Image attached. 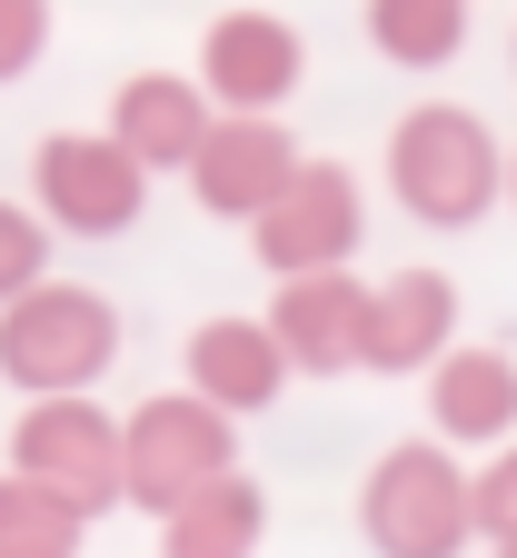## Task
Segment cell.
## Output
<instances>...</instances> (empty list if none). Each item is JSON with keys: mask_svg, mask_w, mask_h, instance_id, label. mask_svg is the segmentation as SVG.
<instances>
[{"mask_svg": "<svg viewBox=\"0 0 517 558\" xmlns=\"http://www.w3.org/2000/svg\"><path fill=\"white\" fill-rule=\"evenodd\" d=\"M507 209H517V140H507Z\"/></svg>", "mask_w": 517, "mask_h": 558, "instance_id": "21", "label": "cell"}, {"mask_svg": "<svg viewBox=\"0 0 517 558\" xmlns=\"http://www.w3.org/2000/svg\"><path fill=\"white\" fill-rule=\"evenodd\" d=\"M30 209L60 240H120L150 209V170H139L110 130H50L30 150Z\"/></svg>", "mask_w": 517, "mask_h": 558, "instance_id": "5", "label": "cell"}, {"mask_svg": "<svg viewBox=\"0 0 517 558\" xmlns=\"http://www.w3.org/2000/svg\"><path fill=\"white\" fill-rule=\"evenodd\" d=\"M40 279H50V220L21 209V199H0V310L30 300Z\"/></svg>", "mask_w": 517, "mask_h": 558, "instance_id": "18", "label": "cell"}, {"mask_svg": "<svg viewBox=\"0 0 517 558\" xmlns=\"http://www.w3.org/2000/svg\"><path fill=\"white\" fill-rule=\"evenodd\" d=\"M120 459H130V509L139 519H180L199 488L239 478V418L209 409V399H189V389L139 399L120 418Z\"/></svg>", "mask_w": 517, "mask_h": 558, "instance_id": "4", "label": "cell"}, {"mask_svg": "<svg viewBox=\"0 0 517 558\" xmlns=\"http://www.w3.org/2000/svg\"><path fill=\"white\" fill-rule=\"evenodd\" d=\"M209 120H219V100H209V90H189L180 70H139V81H120V100H110V140H120V150L150 170V180H160V170H180V180H189Z\"/></svg>", "mask_w": 517, "mask_h": 558, "instance_id": "14", "label": "cell"}, {"mask_svg": "<svg viewBox=\"0 0 517 558\" xmlns=\"http://www.w3.org/2000/svg\"><path fill=\"white\" fill-rule=\"evenodd\" d=\"M478 538L488 548H517V439L488 449V469H478Z\"/></svg>", "mask_w": 517, "mask_h": 558, "instance_id": "20", "label": "cell"}, {"mask_svg": "<svg viewBox=\"0 0 517 558\" xmlns=\"http://www.w3.org/2000/svg\"><path fill=\"white\" fill-rule=\"evenodd\" d=\"M497 558H517V548H497Z\"/></svg>", "mask_w": 517, "mask_h": 558, "instance_id": "22", "label": "cell"}, {"mask_svg": "<svg viewBox=\"0 0 517 558\" xmlns=\"http://www.w3.org/2000/svg\"><path fill=\"white\" fill-rule=\"evenodd\" d=\"M40 50H50V0H0V90L30 81Z\"/></svg>", "mask_w": 517, "mask_h": 558, "instance_id": "19", "label": "cell"}, {"mask_svg": "<svg viewBox=\"0 0 517 558\" xmlns=\"http://www.w3.org/2000/svg\"><path fill=\"white\" fill-rule=\"evenodd\" d=\"M358 538L379 558H468L478 548V469L448 439H398L358 478Z\"/></svg>", "mask_w": 517, "mask_h": 558, "instance_id": "2", "label": "cell"}, {"mask_svg": "<svg viewBox=\"0 0 517 558\" xmlns=\"http://www.w3.org/2000/svg\"><path fill=\"white\" fill-rule=\"evenodd\" d=\"M259 538H269V488L249 469L199 488L180 519H160V558H259Z\"/></svg>", "mask_w": 517, "mask_h": 558, "instance_id": "15", "label": "cell"}, {"mask_svg": "<svg viewBox=\"0 0 517 558\" xmlns=\"http://www.w3.org/2000/svg\"><path fill=\"white\" fill-rule=\"evenodd\" d=\"M458 349V279L448 269H389L379 290H368V360L358 369H379V379H418L438 369Z\"/></svg>", "mask_w": 517, "mask_h": 558, "instance_id": "11", "label": "cell"}, {"mask_svg": "<svg viewBox=\"0 0 517 558\" xmlns=\"http://www.w3.org/2000/svg\"><path fill=\"white\" fill-rule=\"evenodd\" d=\"M507 60H517V40H507Z\"/></svg>", "mask_w": 517, "mask_h": 558, "instance_id": "23", "label": "cell"}, {"mask_svg": "<svg viewBox=\"0 0 517 558\" xmlns=\"http://www.w3.org/2000/svg\"><path fill=\"white\" fill-rule=\"evenodd\" d=\"M389 199L418 230H478L507 199V150L468 100H418L389 130Z\"/></svg>", "mask_w": 517, "mask_h": 558, "instance_id": "1", "label": "cell"}, {"mask_svg": "<svg viewBox=\"0 0 517 558\" xmlns=\"http://www.w3.org/2000/svg\"><path fill=\"white\" fill-rule=\"evenodd\" d=\"M90 519L60 499V488H30L21 469H0V558H81Z\"/></svg>", "mask_w": 517, "mask_h": 558, "instance_id": "17", "label": "cell"}, {"mask_svg": "<svg viewBox=\"0 0 517 558\" xmlns=\"http://www.w3.org/2000/svg\"><path fill=\"white\" fill-rule=\"evenodd\" d=\"M428 439L448 449H507L517 439V360L488 339H458L428 369Z\"/></svg>", "mask_w": 517, "mask_h": 558, "instance_id": "12", "label": "cell"}, {"mask_svg": "<svg viewBox=\"0 0 517 558\" xmlns=\"http://www.w3.org/2000/svg\"><path fill=\"white\" fill-rule=\"evenodd\" d=\"M309 170V150L288 140V120H249V110H219L209 120V140H199V160H189V199L209 209V220H239V230H259L269 209H279V190Z\"/></svg>", "mask_w": 517, "mask_h": 558, "instance_id": "7", "label": "cell"}, {"mask_svg": "<svg viewBox=\"0 0 517 558\" xmlns=\"http://www.w3.org/2000/svg\"><path fill=\"white\" fill-rule=\"evenodd\" d=\"M368 290H379V279H358V269L279 279L269 329H279V349H288V369H299V379H348L368 360Z\"/></svg>", "mask_w": 517, "mask_h": 558, "instance_id": "10", "label": "cell"}, {"mask_svg": "<svg viewBox=\"0 0 517 558\" xmlns=\"http://www.w3.org/2000/svg\"><path fill=\"white\" fill-rule=\"evenodd\" d=\"M299 81H309V40L288 31L279 11H219V21L199 31V90H209L219 110L279 120Z\"/></svg>", "mask_w": 517, "mask_h": 558, "instance_id": "9", "label": "cell"}, {"mask_svg": "<svg viewBox=\"0 0 517 558\" xmlns=\"http://www.w3.org/2000/svg\"><path fill=\"white\" fill-rule=\"evenodd\" d=\"M288 379L299 369H288V349H279L269 319H199L189 329V399L230 409V418H259V409H279Z\"/></svg>", "mask_w": 517, "mask_h": 558, "instance_id": "13", "label": "cell"}, {"mask_svg": "<svg viewBox=\"0 0 517 558\" xmlns=\"http://www.w3.org/2000/svg\"><path fill=\"white\" fill-rule=\"evenodd\" d=\"M120 360V310L81 279H40L30 300L0 310V379L21 399H90Z\"/></svg>", "mask_w": 517, "mask_h": 558, "instance_id": "3", "label": "cell"}, {"mask_svg": "<svg viewBox=\"0 0 517 558\" xmlns=\"http://www.w3.org/2000/svg\"><path fill=\"white\" fill-rule=\"evenodd\" d=\"M358 21L389 70H448L468 50V0H368Z\"/></svg>", "mask_w": 517, "mask_h": 558, "instance_id": "16", "label": "cell"}, {"mask_svg": "<svg viewBox=\"0 0 517 558\" xmlns=\"http://www.w3.org/2000/svg\"><path fill=\"white\" fill-rule=\"evenodd\" d=\"M11 469L30 488H60L81 519L130 509V459H120V418L100 399H30L11 429Z\"/></svg>", "mask_w": 517, "mask_h": 558, "instance_id": "6", "label": "cell"}, {"mask_svg": "<svg viewBox=\"0 0 517 558\" xmlns=\"http://www.w3.org/2000/svg\"><path fill=\"white\" fill-rule=\"evenodd\" d=\"M249 250H259V269H279V279L348 269V259L368 250V199H358V180H348L338 160H309L299 180L279 190V209L249 230Z\"/></svg>", "mask_w": 517, "mask_h": 558, "instance_id": "8", "label": "cell"}]
</instances>
